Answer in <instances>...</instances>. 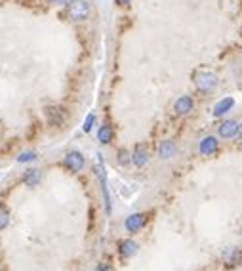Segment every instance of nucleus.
Returning <instances> with one entry per match:
<instances>
[{
  "label": "nucleus",
  "instance_id": "obj_21",
  "mask_svg": "<svg viewBox=\"0 0 242 271\" xmlns=\"http://www.w3.org/2000/svg\"><path fill=\"white\" fill-rule=\"evenodd\" d=\"M96 271H117L113 266H109V264H99L97 268H96Z\"/></svg>",
  "mask_w": 242,
  "mask_h": 271
},
{
  "label": "nucleus",
  "instance_id": "obj_3",
  "mask_svg": "<svg viewBox=\"0 0 242 271\" xmlns=\"http://www.w3.org/2000/svg\"><path fill=\"white\" fill-rule=\"evenodd\" d=\"M149 222V214L145 212H136V214H130V216L124 220V229L128 233H139Z\"/></svg>",
  "mask_w": 242,
  "mask_h": 271
},
{
  "label": "nucleus",
  "instance_id": "obj_5",
  "mask_svg": "<svg viewBox=\"0 0 242 271\" xmlns=\"http://www.w3.org/2000/svg\"><path fill=\"white\" fill-rule=\"evenodd\" d=\"M44 115H46V121L50 126H63L67 121V113L57 105H48L44 109Z\"/></svg>",
  "mask_w": 242,
  "mask_h": 271
},
{
  "label": "nucleus",
  "instance_id": "obj_13",
  "mask_svg": "<svg viewBox=\"0 0 242 271\" xmlns=\"http://www.w3.org/2000/svg\"><path fill=\"white\" fill-rule=\"evenodd\" d=\"M139 250V245L136 241H132V239H122L121 243H119V254H121V258H132V256H136Z\"/></svg>",
  "mask_w": 242,
  "mask_h": 271
},
{
  "label": "nucleus",
  "instance_id": "obj_23",
  "mask_svg": "<svg viewBox=\"0 0 242 271\" xmlns=\"http://www.w3.org/2000/svg\"><path fill=\"white\" fill-rule=\"evenodd\" d=\"M115 2H117L119 6H128V4L132 2V0H115Z\"/></svg>",
  "mask_w": 242,
  "mask_h": 271
},
{
  "label": "nucleus",
  "instance_id": "obj_1",
  "mask_svg": "<svg viewBox=\"0 0 242 271\" xmlns=\"http://www.w3.org/2000/svg\"><path fill=\"white\" fill-rule=\"evenodd\" d=\"M193 82H194L196 90L200 92V94H206L208 96V94H212V92L216 90V86H218V74L208 71V69H198L193 74Z\"/></svg>",
  "mask_w": 242,
  "mask_h": 271
},
{
  "label": "nucleus",
  "instance_id": "obj_17",
  "mask_svg": "<svg viewBox=\"0 0 242 271\" xmlns=\"http://www.w3.org/2000/svg\"><path fill=\"white\" fill-rule=\"evenodd\" d=\"M8 225H10V210L4 204H0V231H4Z\"/></svg>",
  "mask_w": 242,
  "mask_h": 271
},
{
  "label": "nucleus",
  "instance_id": "obj_4",
  "mask_svg": "<svg viewBox=\"0 0 242 271\" xmlns=\"http://www.w3.org/2000/svg\"><path fill=\"white\" fill-rule=\"evenodd\" d=\"M96 174L99 178V185H101V191H103V200H105V210L107 214H111V195H109V187H107V174H105V166H103V159L99 155V163L96 166Z\"/></svg>",
  "mask_w": 242,
  "mask_h": 271
},
{
  "label": "nucleus",
  "instance_id": "obj_16",
  "mask_svg": "<svg viewBox=\"0 0 242 271\" xmlns=\"http://www.w3.org/2000/svg\"><path fill=\"white\" fill-rule=\"evenodd\" d=\"M113 136H115V130L111 124H101L99 130H97V140L101 145H109L113 142Z\"/></svg>",
  "mask_w": 242,
  "mask_h": 271
},
{
  "label": "nucleus",
  "instance_id": "obj_22",
  "mask_svg": "<svg viewBox=\"0 0 242 271\" xmlns=\"http://www.w3.org/2000/svg\"><path fill=\"white\" fill-rule=\"evenodd\" d=\"M52 4H57V6H65V4H69L71 0H50Z\"/></svg>",
  "mask_w": 242,
  "mask_h": 271
},
{
  "label": "nucleus",
  "instance_id": "obj_19",
  "mask_svg": "<svg viewBox=\"0 0 242 271\" xmlns=\"http://www.w3.org/2000/svg\"><path fill=\"white\" fill-rule=\"evenodd\" d=\"M94 124H96V115L94 113H90L86 117V121H84V126H82V130L84 132H90L92 128H94Z\"/></svg>",
  "mask_w": 242,
  "mask_h": 271
},
{
  "label": "nucleus",
  "instance_id": "obj_26",
  "mask_svg": "<svg viewBox=\"0 0 242 271\" xmlns=\"http://www.w3.org/2000/svg\"><path fill=\"white\" fill-rule=\"evenodd\" d=\"M241 235H242V229H241Z\"/></svg>",
  "mask_w": 242,
  "mask_h": 271
},
{
  "label": "nucleus",
  "instance_id": "obj_12",
  "mask_svg": "<svg viewBox=\"0 0 242 271\" xmlns=\"http://www.w3.org/2000/svg\"><path fill=\"white\" fill-rule=\"evenodd\" d=\"M177 153V145L173 140H162L160 145H158V157L162 161H168V159H173Z\"/></svg>",
  "mask_w": 242,
  "mask_h": 271
},
{
  "label": "nucleus",
  "instance_id": "obj_14",
  "mask_svg": "<svg viewBox=\"0 0 242 271\" xmlns=\"http://www.w3.org/2000/svg\"><path fill=\"white\" fill-rule=\"evenodd\" d=\"M233 107H235V98H223V99H219V101L214 105L212 115H214L216 119H219V117L227 115V113H229Z\"/></svg>",
  "mask_w": 242,
  "mask_h": 271
},
{
  "label": "nucleus",
  "instance_id": "obj_25",
  "mask_svg": "<svg viewBox=\"0 0 242 271\" xmlns=\"http://www.w3.org/2000/svg\"><path fill=\"white\" fill-rule=\"evenodd\" d=\"M4 2H6V0H0V4H4Z\"/></svg>",
  "mask_w": 242,
  "mask_h": 271
},
{
  "label": "nucleus",
  "instance_id": "obj_18",
  "mask_svg": "<svg viewBox=\"0 0 242 271\" xmlns=\"http://www.w3.org/2000/svg\"><path fill=\"white\" fill-rule=\"evenodd\" d=\"M117 161L121 166H128L132 163V153H128L126 149H119V155H117Z\"/></svg>",
  "mask_w": 242,
  "mask_h": 271
},
{
  "label": "nucleus",
  "instance_id": "obj_15",
  "mask_svg": "<svg viewBox=\"0 0 242 271\" xmlns=\"http://www.w3.org/2000/svg\"><path fill=\"white\" fill-rule=\"evenodd\" d=\"M40 180H42V170L40 168H29L23 174V183L29 185V187H36L40 183Z\"/></svg>",
  "mask_w": 242,
  "mask_h": 271
},
{
  "label": "nucleus",
  "instance_id": "obj_10",
  "mask_svg": "<svg viewBox=\"0 0 242 271\" xmlns=\"http://www.w3.org/2000/svg\"><path fill=\"white\" fill-rule=\"evenodd\" d=\"M218 149H219V140H218L216 136H206V138H202L200 144H198V153L204 155V157L214 155Z\"/></svg>",
  "mask_w": 242,
  "mask_h": 271
},
{
  "label": "nucleus",
  "instance_id": "obj_6",
  "mask_svg": "<svg viewBox=\"0 0 242 271\" xmlns=\"http://www.w3.org/2000/svg\"><path fill=\"white\" fill-rule=\"evenodd\" d=\"M63 164H65V168L71 170V172H80L82 168H84V164H86V159H84V155L80 153V151H69L67 155H65V159H63Z\"/></svg>",
  "mask_w": 242,
  "mask_h": 271
},
{
  "label": "nucleus",
  "instance_id": "obj_8",
  "mask_svg": "<svg viewBox=\"0 0 242 271\" xmlns=\"http://www.w3.org/2000/svg\"><path fill=\"white\" fill-rule=\"evenodd\" d=\"M221 258H223L225 268H237V266L242 264V250L239 246H233V245L231 246H225Z\"/></svg>",
  "mask_w": 242,
  "mask_h": 271
},
{
  "label": "nucleus",
  "instance_id": "obj_9",
  "mask_svg": "<svg viewBox=\"0 0 242 271\" xmlns=\"http://www.w3.org/2000/svg\"><path fill=\"white\" fill-rule=\"evenodd\" d=\"M193 109H194V101H193L191 96H181L173 101V113L177 117H187L193 113Z\"/></svg>",
  "mask_w": 242,
  "mask_h": 271
},
{
  "label": "nucleus",
  "instance_id": "obj_7",
  "mask_svg": "<svg viewBox=\"0 0 242 271\" xmlns=\"http://www.w3.org/2000/svg\"><path fill=\"white\" fill-rule=\"evenodd\" d=\"M239 130H241L239 121L229 119V121H223V123L219 124V128H218V136H219L221 140H235V138L239 136Z\"/></svg>",
  "mask_w": 242,
  "mask_h": 271
},
{
  "label": "nucleus",
  "instance_id": "obj_11",
  "mask_svg": "<svg viewBox=\"0 0 242 271\" xmlns=\"http://www.w3.org/2000/svg\"><path fill=\"white\" fill-rule=\"evenodd\" d=\"M132 163L138 168H143L145 164L149 163V149L145 144H138L132 151Z\"/></svg>",
  "mask_w": 242,
  "mask_h": 271
},
{
  "label": "nucleus",
  "instance_id": "obj_20",
  "mask_svg": "<svg viewBox=\"0 0 242 271\" xmlns=\"http://www.w3.org/2000/svg\"><path fill=\"white\" fill-rule=\"evenodd\" d=\"M36 155L33 153V151H27V153H23V155H19L18 161L19 163H29V161H35Z\"/></svg>",
  "mask_w": 242,
  "mask_h": 271
},
{
  "label": "nucleus",
  "instance_id": "obj_24",
  "mask_svg": "<svg viewBox=\"0 0 242 271\" xmlns=\"http://www.w3.org/2000/svg\"><path fill=\"white\" fill-rule=\"evenodd\" d=\"M237 138H239V144L242 145V124H241V130H239V136H237Z\"/></svg>",
  "mask_w": 242,
  "mask_h": 271
},
{
  "label": "nucleus",
  "instance_id": "obj_2",
  "mask_svg": "<svg viewBox=\"0 0 242 271\" xmlns=\"http://www.w3.org/2000/svg\"><path fill=\"white\" fill-rule=\"evenodd\" d=\"M92 6L88 0H71L67 4V18L73 21H86L90 18Z\"/></svg>",
  "mask_w": 242,
  "mask_h": 271
}]
</instances>
